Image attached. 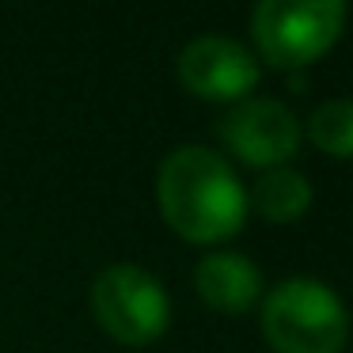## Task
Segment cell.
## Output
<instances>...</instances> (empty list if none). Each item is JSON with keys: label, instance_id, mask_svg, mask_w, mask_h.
Instances as JSON below:
<instances>
[{"label": "cell", "instance_id": "cell-1", "mask_svg": "<svg viewBox=\"0 0 353 353\" xmlns=\"http://www.w3.org/2000/svg\"><path fill=\"white\" fill-rule=\"evenodd\" d=\"M163 221L186 243H224L247 221V190L232 163L205 145H179L156 171Z\"/></svg>", "mask_w": 353, "mask_h": 353}, {"label": "cell", "instance_id": "cell-2", "mask_svg": "<svg viewBox=\"0 0 353 353\" xmlns=\"http://www.w3.org/2000/svg\"><path fill=\"white\" fill-rule=\"evenodd\" d=\"M262 334L274 353H342L350 342V312L330 285L289 277L262 300Z\"/></svg>", "mask_w": 353, "mask_h": 353}, {"label": "cell", "instance_id": "cell-3", "mask_svg": "<svg viewBox=\"0 0 353 353\" xmlns=\"http://www.w3.org/2000/svg\"><path fill=\"white\" fill-rule=\"evenodd\" d=\"M345 31L338 0H262L251 12V34L262 61L274 69H304L319 61Z\"/></svg>", "mask_w": 353, "mask_h": 353}, {"label": "cell", "instance_id": "cell-4", "mask_svg": "<svg viewBox=\"0 0 353 353\" xmlns=\"http://www.w3.org/2000/svg\"><path fill=\"white\" fill-rule=\"evenodd\" d=\"M92 315L114 342L152 345L171 327V296L145 266L114 262L92 281Z\"/></svg>", "mask_w": 353, "mask_h": 353}, {"label": "cell", "instance_id": "cell-5", "mask_svg": "<svg viewBox=\"0 0 353 353\" xmlns=\"http://www.w3.org/2000/svg\"><path fill=\"white\" fill-rule=\"evenodd\" d=\"M216 137L247 168H285L300 152V118L281 99H243L221 118Z\"/></svg>", "mask_w": 353, "mask_h": 353}, {"label": "cell", "instance_id": "cell-6", "mask_svg": "<svg viewBox=\"0 0 353 353\" xmlns=\"http://www.w3.org/2000/svg\"><path fill=\"white\" fill-rule=\"evenodd\" d=\"M179 80L190 95L209 103H243L259 88V57L228 34H201L179 54Z\"/></svg>", "mask_w": 353, "mask_h": 353}, {"label": "cell", "instance_id": "cell-7", "mask_svg": "<svg viewBox=\"0 0 353 353\" xmlns=\"http://www.w3.org/2000/svg\"><path fill=\"white\" fill-rule=\"evenodd\" d=\"M194 289L213 312L243 315L262 300V270L247 254L209 251L194 270Z\"/></svg>", "mask_w": 353, "mask_h": 353}, {"label": "cell", "instance_id": "cell-8", "mask_svg": "<svg viewBox=\"0 0 353 353\" xmlns=\"http://www.w3.org/2000/svg\"><path fill=\"white\" fill-rule=\"evenodd\" d=\"M247 205L270 224H292L312 205V183L292 168H270L254 179Z\"/></svg>", "mask_w": 353, "mask_h": 353}, {"label": "cell", "instance_id": "cell-9", "mask_svg": "<svg viewBox=\"0 0 353 353\" xmlns=\"http://www.w3.org/2000/svg\"><path fill=\"white\" fill-rule=\"evenodd\" d=\"M307 137L334 160H353V99H327L307 118Z\"/></svg>", "mask_w": 353, "mask_h": 353}]
</instances>
